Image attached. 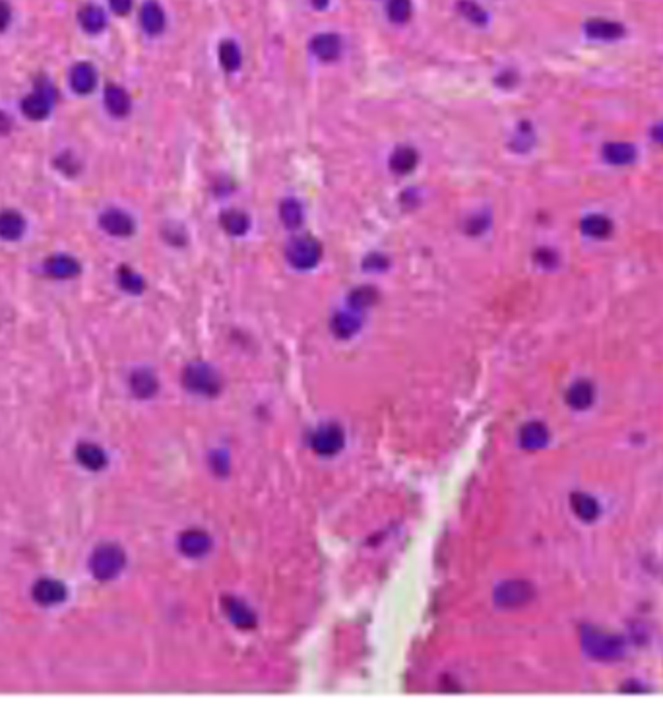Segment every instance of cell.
Segmentation results:
<instances>
[{"label": "cell", "mask_w": 663, "mask_h": 704, "mask_svg": "<svg viewBox=\"0 0 663 704\" xmlns=\"http://www.w3.org/2000/svg\"><path fill=\"white\" fill-rule=\"evenodd\" d=\"M652 138L656 140L657 144L663 146V123H659V125H656L652 128Z\"/></svg>", "instance_id": "obj_41"}, {"label": "cell", "mask_w": 663, "mask_h": 704, "mask_svg": "<svg viewBox=\"0 0 663 704\" xmlns=\"http://www.w3.org/2000/svg\"><path fill=\"white\" fill-rule=\"evenodd\" d=\"M582 646L597 660H617L625 654V642L617 635L595 627L582 628Z\"/></svg>", "instance_id": "obj_1"}, {"label": "cell", "mask_w": 663, "mask_h": 704, "mask_svg": "<svg viewBox=\"0 0 663 704\" xmlns=\"http://www.w3.org/2000/svg\"><path fill=\"white\" fill-rule=\"evenodd\" d=\"M374 301H376V291H374L373 287H359V290L353 291L351 297H349V303H351L353 309H357V311L371 307Z\"/></svg>", "instance_id": "obj_35"}, {"label": "cell", "mask_w": 663, "mask_h": 704, "mask_svg": "<svg viewBox=\"0 0 663 704\" xmlns=\"http://www.w3.org/2000/svg\"><path fill=\"white\" fill-rule=\"evenodd\" d=\"M603 159L611 165H630L636 161V148L629 142H609L603 148Z\"/></svg>", "instance_id": "obj_13"}, {"label": "cell", "mask_w": 663, "mask_h": 704, "mask_svg": "<svg viewBox=\"0 0 663 704\" xmlns=\"http://www.w3.org/2000/svg\"><path fill=\"white\" fill-rule=\"evenodd\" d=\"M130 387L132 392L136 394L138 398H150V396L158 392V379H155V374L152 371L142 369V371H136L132 374Z\"/></svg>", "instance_id": "obj_25"}, {"label": "cell", "mask_w": 663, "mask_h": 704, "mask_svg": "<svg viewBox=\"0 0 663 704\" xmlns=\"http://www.w3.org/2000/svg\"><path fill=\"white\" fill-rule=\"evenodd\" d=\"M570 504H572V511L576 512V516H580L586 522H592V520L600 516V504H597V501L594 497H590V495L574 493L572 499H570Z\"/></svg>", "instance_id": "obj_26"}, {"label": "cell", "mask_w": 663, "mask_h": 704, "mask_svg": "<svg viewBox=\"0 0 663 704\" xmlns=\"http://www.w3.org/2000/svg\"><path fill=\"white\" fill-rule=\"evenodd\" d=\"M51 101H53L51 93L39 88L35 93H31L21 101V111L26 113V117L34 118V121H41V118L47 117L48 111H51Z\"/></svg>", "instance_id": "obj_12"}, {"label": "cell", "mask_w": 663, "mask_h": 704, "mask_svg": "<svg viewBox=\"0 0 663 704\" xmlns=\"http://www.w3.org/2000/svg\"><path fill=\"white\" fill-rule=\"evenodd\" d=\"M34 598L41 606H56L66 598V588L55 578H41L34 586Z\"/></svg>", "instance_id": "obj_8"}, {"label": "cell", "mask_w": 663, "mask_h": 704, "mask_svg": "<svg viewBox=\"0 0 663 704\" xmlns=\"http://www.w3.org/2000/svg\"><path fill=\"white\" fill-rule=\"evenodd\" d=\"M487 225H489V221L485 220V218H473V220H470V223H468V233L471 235L483 233L485 229H487Z\"/></svg>", "instance_id": "obj_38"}, {"label": "cell", "mask_w": 663, "mask_h": 704, "mask_svg": "<svg viewBox=\"0 0 663 704\" xmlns=\"http://www.w3.org/2000/svg\"><path fill=\"white\" fill-rule=\"evenodd\" d=\"M10 131V118L0 111V132H8Z\"/></svg>", "instance_id": "obj_42"}, {"label": "cell", "mask_w": 663, "mask_h": 704, "mask_svg": "<svg viewBox=\"0 0 663 704\" xmlns=\"http://www.w3.org/2000/svg\"><path fill=\"white\" fill-rule=\"evenodd\" d=\"M220 63L227 72H235L241 66V49L235 41H223L220 45Z\"/></svg>", "instance_id": "obj_31"}, {"label": "cell", "mask_w": 663, "mask_h": 704, "mask_svg": "<svg viewBox=\"0 0 663 704\" xmlns=\"http://www.w3.org/2000/svg\"><path fill=\"white\" fill-rule=\"evenodd\" d=\"M279 220H282L285 228L297 229L303 223V208H301V204L297 200H293V198H287V200L282 202V206H279Z\"/></svg>", "instance_id": "obj_28"}, {"label": "cell", "mask_w": 663, "mask_h": 704, "mask_svg": "<svg viewBox=\"0 0 663 704\" xmlns=\"http://www.w3.org/2000/svg\"><path fill=\"white\" fill-rule=\"evenodd\" d=\"M567 402L568 406L574 407V409H586L594 402V387L590 382H586V380L576 382L567 392Z\"/></svg>", "instance_id": "obj_23"}, {"label": "cell", "mask_w": 663, "mask_h": 704, "mask_svg": "<svg viewBox=\"0 0 663 704\" xmlns=\"http://www.w3.org/2000/svg\"><path fill=\"white\" fill-rule=\"evenodd\" d=\"M533 586L525 580H510L497 588L495 601L500 608H522L533 600Z\"/></svg>", "instance_id": "obj_5"}, {"label": "cell", "mask_w": 663, "mask_h": 704, "mask_svg": "<svg viewBox=\"0 0 663 704\" xmlns=\"http://www.w3.org/2000/svg\"><path fill=\"white\" fill-rule=\"evenodd\" d=\"M328 2H330V0H312V4H314V8H318V10H324V8L328 6Z\"/></svg>", "instance_id": "obj_43"}, {"label": "cell", "mask_w": 663, "mask_h": 704, "mask_svg": "<svg viewBox=\"0 0 663 704\" xmlns=\"http://www.w3.org/2000/svg\"><path fill=\"white\" fill-rule=\"evenodd\" d=\"M221 228L225 229L229 235L241 237L249 231L250 220L249 215L241 212V210H227L221 214Z\"/></svg>", "instance_id": "obj_24"}, {"label": "cell", "mask_w": 663, "mask_h": 704, "mask_svg": "<svg viewBox=\"0 0 663 704\" xmlns=\"http://www.w3.org/2000/svg\"><path fill=\"white\" fill-rule=\"evenodd\" d=\"M183 382L190 392L200 394V396H215L221 387L217 373L204 363L188 365L183 373Z\"/></svg>", "instance_id": "obj_3"}, {"label": "cell", "mask_w": 663, "mask_h": 704, "mask_svg": "<svg viewBox=\"0 0 663 704\" xmlns=\"http://www.w3.org/2000/svg\"><path fill=\"white\" fill-rule=\"evenodd\" d=\"M225 609H227L231 621L235 623V625H239V627L249 628L255 625V615H252V611H250L245 603H241V601L227 600L225 601Z\"/></svg>", "instance_id": "obj_30"}, {"label": "cell", "mask_w": 663, "mask_h": 704, "mask_svg": "<svg viewBox=\"0 0 663 704\" xmlns=\"http://www.w3.org/2000/svg\"><path fill=\"white\" fill-rule=\"evenodd\" d=\"M96 80H97L96 70H93V66L88 63L76 64V66L72 68V72H70V83H72V88H74L76 93H82V96L90 93V91L96 88Z\"/></svg>", "instance_id": "obj_15"}, {"label": "cell", "mask_w": 663, "mask_h": 704, "mask_svg": "<svg viewBox=\"0 0 663 704\" xmlns=\"http://www.w3.org/2000/svg\"><path fill=\"white\" fill-rule=\"evenodd\" d=\"M118 283H120V287L128 291V293H140V291L144 290V280H142L134 270L126 268V266H123V268L118 270Z\"/></svg>", "instance_id": "obj_33"}, {"label": "cell", "mask_w": 663, "mask_h": 704, "mask_svg": "<svg viewBox=\"0 0 663 704\" xmlns=\"http://www.w3.org/2000/svg\"><path fill=\"white\" fill-rule=\"evenodd\" d=\"M125 566V551L115 544H103L91 555V573L99 580L115 578Z\"/></svg>", "instance_id": "obj_2"}, {"label": "cell", "mask_w": 663, "mask_h": 704, "mask_svg": "<svg viewBox=\"0 0 663 704\" xmlns=\"http://www.w3.org/2000/svg\"><path fill=\"white\" fill-rule=\"evenodd\" d=\"M48 276L58 277V280H66V277H74L80 272V264L72 258V256H53L48 258L45 264Z\"/></svg>", "instance_id": "obj_18"}, {"label": "cell", "mask_w": 663, "mask_h": 704, "mask_svg": "<svg viewBox=\"0 0 663 704\" xmlns=\"http://www.w3.org/2000/svg\"><path fill=\"white\" fill-rule=\"evenodd\" d=\"M365 266L369 270H384L388 266V260L382 255H369L365 258Z\"/></svg>", "instance_id": "obj_36"}, {"label": "cell", "mask_w": 663, "mask_h": 704, "mask_svg": "<svg viewBox=\"0 0 663 704\" xmlns=\"http://www.w3.org/2000/svg\"><path fill=\"white\" fill-rule=\"evenodd\" d=\"M311 51L320 61H336L341 53V41L336 34H320L311 41Z\"/></svg>", "instance_id": "obj_11"}, {"label": "cell", "mask_w": 663, "mask_h": 704, "mask_svg": "<svg viewBox=\"0 0 663 704\" xmlns=\"http://www.w3.org/2000/svg\"><path fill=\"white\" fill-rule=\"evenodd\" d=\"M320 256H322V245L309 235L293 239L287 247V260L299 270H309L317 266Z\"/></svg>", "instance_id": "obj_4"}, {"label": "cell", "mask_w": 663, "mask_h": 704, "mask_svg": "<svg viewBox=\"0 0 663 704\" xmlns=\"http://www.w3.org/2000/svg\"><path fill=\"white\" fill-rule=\"evenodd\" d=\"M109 2H110V8H113L117 14L125 16V14H128V12H130L132 0H109Z\"/></svg>", "instance_id": "obj_39"}, {"label": "cell", "mask_w": 663, "mask_h": 704, "mask_svg": "<svg viewBox=\"0 0 663 704\" xmlns=\"http://www.w3.org/2000/svg\"><path fill=\"white\" fill-rule=\"evenodd\" d=\"M417 161H419V155H417L413 148L401 146L390 155V169L398 173V175H408L417 167Z\"/></svg>", "instance_id": "obj_19"}, {"label": "cell", "mask_w": 663, "mask_h": 704, "mask_svg": "<svg viewBox=\"0 0 663 704\" xmlns=\"http://www.w3.org/2000/svg\"><path fill=\"white\" fill-rule=\"evenodd\" d=\"M359 318L351 312H338L332 320V328L339 338H351L355 332L359 330Z\"/></svg>", "instance_id": "obj_29"}, {"label": "cell", "mask_w": 663, "mask_h": 704, "mask_svg": "<svg viewBox=\"0 0 663 704\" xmlns=\"http://www.w3.org/2000/svg\"><path fill=\"white\" fill-rule=\"evenodd\" d=\"M105 107L109 109L110 115L125 117V115H128V111H130V97H128V93L123 88L110 83V86H107V90H105Z\"/></svg>", "instance_id": "obj_16"}, {"label": "cell", "mask_w": 663, "mask_h": 704, "mask_svg": "<svg viewBox=\"0 0 663 704\" xmlns=\"http://www.w3.org/2000/svg\"><path fill=\"white\" fill-rule=\"evenodd\" d=\"M584 31L590 39L595 41H617L621 39L622 35L627 34V29L622 24L613 20H601V18H594V20L586 21Z\"/></svg>", "instance_id": "obj_7"}, {"label": "cell", "mask_w": 663, "mask_h": 704, "mask_svg": "<svg viewBox=\"0 0 663 704\" xmlns=\"http://www.w3.org/2000/svg\"><path fill=\"white\" fill-rule=\"evenodd\" d=\"M80 24L88 34H99L105 28V14L99 6H86L80 12Z\"/></svg>", "instance_id": "obj_27"}, {"label": "cell", "mask_w": 663, "mask_h": 704, "mask_svg": "<svg viewBox=\"0 0 663 704\" xmlns=\"http://www.w3.org/2000/svg\"><path fill=\"white\" fill-rule=\"evenodd\" d=\"M582 233L587 235V237H594V239H605L609 235L613 233V221L605 218L601 214H592L584 218L580 223Z\"/></svg>", "instance_id": "obj_20"}, {"label": "cell", "mask_w": 663, "mask_h": 704, "mask_svg": "<svg viewBox=\"0 0 663 704\" xmlns=\"http://www.w3.org/2000/svg\"><path fill=\"white\" fill-rule=\"evenodd\" d=\"M341 447H344V431L338 425H324L312 435V449L317 450V454H338Z\"/></svg>", "instance_id": "obj_6"}, {"label": "cell", "mask_w": 663, "mask_h": 704, "mask_svg": "<svg viewBox=\"0 0 663 704\" xmlns=\"http://www.w3.org/2000/svg\"><path fill=\"white\" fill-rule=\"evenodd\" d=\"M388 18L396 24H406L411 18V0H390Z\"/></svg>", "instance_id": "obj_34"}, {"label": "cell", "mask_w": 663, "mask_h": 704, "mask_svg": "<svg viewBox=\"0 0 663 704\" xmlns=\"http://www.w3.org/2000/svg\"><path fill=\"white\" fill-rule=\"evenodd\" d=\"M180 551L185 553L187 557H202L210 551L212 547V539L210 536L200 530H188L180 536Z\"/></svg>", "instance_id": "obj_10"}, {"label": "cell", "mask_w": 663, "mask_h": 704, "mask_svg": "<svg viewBox=\"0 0 663 704\" xmlns=\"http://www.w3.org/2000/svg\"><path fill=\"white\" fill-rule=\"evenodd\" d=\"M458 8H460V14L468 21H471V24H476V26H485L487 20H489L487 12L477 2H473V0H462L458 4Z\"/></svg>", "instance_id": "obj_32"}, {"label": "cell", "mask_w": 663, "mask_h": 704, "mask_svg": "<svg viewBox=\"0 0 663 704\" xmlns=\"http://www.w3.org/2000/svg\"><path fill=\"white\" fill-rule=\"evenodd\" d=\"M535 260H538L541 266H552V264L557 262V255L552 252V250H549V249H539L538 252H535Z\"/></svg>", "instance_id": "obj_37"}, {"label": "cell", "mask_w": 663, "mask_h": 704, "mask_svg": "<svg viewBox=\"0 0 663 704\" xmlns=\"http://www.w3.org/2000/svg\"><path fill=\"white\" fill-rule=\"evenodd\" d=\"M76 456L78 462L88 469H101L107 464V456H105L103 450L99 449L97 444H91V442L80 444L76 450Z\"/></svg>", "instance_id": "obj_22"}, {"label": "cell", "mask_w": 663, "mask_h": 704, "mask_svg": "<svg viewBox=\"0 0 663 704\" xmlns=\"http://www.w3.org/2000/svg\"><path fill=\"white\" fill-rule=\"evenodd\" d=\"M8 24H10V6L4 0H0V31L6 29Z\"/></svg>", "instance_id": "obj_40"}, {"label": "cell", "mask_w": 663, "mask_h": 704, "mask_svg": "<svg viewBox=\"0 0 663 704\" xmlns=\"http://www.w3.org/2000/svg\"><path fill=\"white\" fill-rule=\"evenodd\" d=\"M547 441H549V431H547L543 423H538V422L528 423V425L522 429V433H520V442H522V447L528 450L543 449L547 444Z\"/></svg>", "instance_id": "obj_17"}, {"label": "cell", "mask_w": 663, "mask_h": 704, "mask_svg": "<svg viewBox=\"0 0 663 704\" xmlns=\"http://www.w3.org/2000/svg\"><path fill=\"white\" fill-rule=\"evenodd\" d=\"M140 21H142V28H144L145 34L150 35H158L163 31L165 28V14H163V8L159 6L158 2H145L142 6V12H140Z\"/></svg>", "instance_id": "obj_14"}, {"label": "cell", "mask_w": 663, "mask_h": 704, "mask_svg": "<svg viewBox=\"0 0 663 704\" xmlns=\"http://www.w3.org/2000/svg\"><path fill=\"white\" fill-rule=\"evenodd\" d=\"M101 228L115 237H128L134 233V221L120 210H109L101 215Z\"/></svg>", "instance_id": "obj_9"}, {"label": "cell", "mask_w": 663, "mask_h": 704, "mask_svg": "<svg viewBox=\"0 0 663 704\" xmlns=\"http://www.w3.org/2000/svg\"><path fill=\"white\" fill-rule=\"evenodd\" d=\"M24 229H26V221L18 212L6 210L0 214V237L2 239H8V241L20 239L24 235Z\"/></svg>", "instance_id": "obj_21"}]
</instances>
